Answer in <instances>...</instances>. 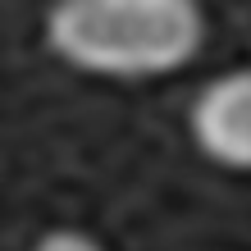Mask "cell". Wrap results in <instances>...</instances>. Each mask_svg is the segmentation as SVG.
I'll use <instances>...</instances> for the list:
<instances>
[{"instance_id": "obj_1", "label": "cell", "mask_w": 251, "mask_h": 251, "mask_svg": "<svg viewBox=\"0 0 251 251\" xmlns=\"http://www.w3.org/2000/svg\"><path fill=\"white\" fill-rule=\"evenodd\" d=\"M205 19L192 0H64L46 41L69 69L96 78H160L201 50Z\"/></svg>"}, {"instance_id": "obj_2", "label": "cell", "mask_w": 251, "mask_h": 251, "mask_svg": "<svg viewBox=\"0 0 251 251\" xmlns=\"http://www.w3.org/2000/svg\"><path fill=\"white\" fill-rule=\"evenodd\" d=\"M192 137L215 165L251 169V69L219 73L192 100Z\"/></svg>"}, {"instance_id": "obj_3", "label": "cell", "mask_w": 251, "mask_h": 251, "mask_svg": "<svg viewBox=\"0 0 251 251\" xmlns=\"http://www.w3.org/2000/svg\"><path fill=\"white\" fill-rule=\"evenodd\" d=\"M32 251H105V247L82 228H50L32 242Z\"/></svg>"}]
</instances>
